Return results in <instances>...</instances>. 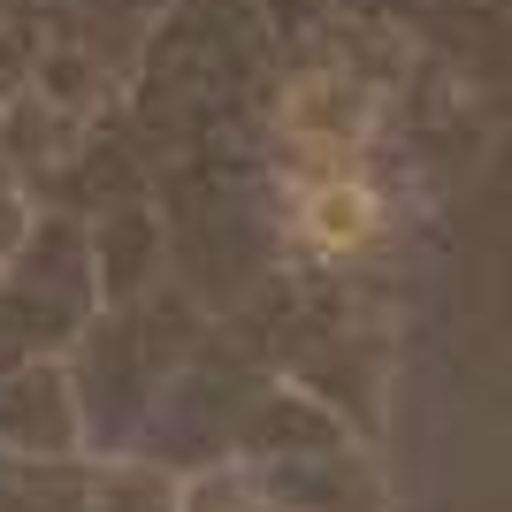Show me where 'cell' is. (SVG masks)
Masks as SVG:
<instances>
[{
	"instance_id": "1",
	"label": "cell",
	"mask_w": 512,
	"mask_h": 512,
	"mask_svg": "<svg viewBox=\"0 0 512 512\" xmlns=\"http://www.w3.org/2000/svg\"><path fill=\"white\" fill-rule=\"evenodd\" d=\"M283 130L314 153H344L367 130V100L344 77H299V85L283 92Z\"/></svg>"
},
{
	"instance_id": "2",
	"label": "cell",
	"mask_w": 512,
	"mask_h": 512,
	"mask_svg": "<svg viewBox=\"0 0 512 512\" xmlns=\"http://www.w3.org/2000/svg\"><path fill=\"white\" fill-rule=\"evenodd\" d=\"M367 230H375V192L352 176H329L299 199V237L321 253H352V245H367Z\"/></svg>"
}]
</instances>
